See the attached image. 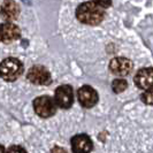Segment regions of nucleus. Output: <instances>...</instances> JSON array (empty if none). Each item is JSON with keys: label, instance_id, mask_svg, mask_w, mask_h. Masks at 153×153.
<instances>
[{"label": "nucleus", "instance_id": "obj_9", "mask_svg": "<svg viewBox=\"0 0 153 153\" xmlns=\"http://www.w3.org/2000/svg\"><path fill=\"white\" fill-rule=\"evenodd\" d=\"M135 84L142 90H149L153 88V68L146 67V68L139 69L135 75Z\"/></svg>", "mask_w": 153, "mask_h": 153}, {"label": "nucleus", "instance_id": "obj_3", "mask_svg": "<svg viewBox=\"0 0 153 153\" xmlns=\"http://www.w3.org/2000/svg\"><path fill=\"white\" fill-rule=\"evenodd\" d=\"M33 109L38 116L43 117V119H47V117L53 116L56 113L58 105L52 97L40 96L33 100Z\"/></svg>", "mask_w": 153, "mask_h": 153}, {"label": "nucleus", "instance_id": "obj_16", "mask_svg": "<svg viewBox=\"0 0 153 153\" xmlns=\"http://www.w3.org/2000/svg\"><path fill=\"white\" fill-rule=\"evenodd\" d=\"M51 153H67V151L65 149L60 147V146H54L53 149H52V151H51Z\"/></svg>", "mask_w": 153, "mask_h": 153}, {"label": "nucleus", "instance_id": "obj_2", "mask_svg": "<svg viewBox=\"0 0 153 153\" xmlns=\"http://www.w3.org/2000/svg\"><path fill=\"white\" fill-rule=\"evenodd\" d=\"M23 65L16 58H7L0 63V77L6 82H14L21 76Z\"/></svg>", "mask_w": 153, "mask_h": 153}, {"label": "nucleus", "instance_id": "obj_5", "mask_svg": "<svg viewBox=\"0 0 153 153\" xmlns=\"http://www.w3.org/2000/svg\"><path fill=\"white\" fill-rule=\"evenodd\" d=\"M27 78L32 84L36 85H47L52 82V77L50 71L43 66H33L29 69Z\"/></svg>", "mask_w": 153, "mask_h": 153}, {"label": "nucleus", "instance_id": "obj_18", "mask_svg": "<svg viewBox=\"0 0 153 153\" xmlns=\"http://www.w3.org/2000/svg\"><path fill=\"white\" fill-rule=\"evenodd\" d=\"M0 42H1V30H0Z\"/></svg>", "mask_w": 153, "mask_h": 153}, {"label": "nucleus", "instance_id": "obj_1", "mask_svg": "<svg viewBox=\"0 0 153 153\" xmlns=\"http://www.w3.org/2000/svg\"><path fill=\"white\" fill-rule=\"evenodd\" d=\"M106 14V9L93 0L81 4L76 9V17L79 22L88 25L99 24Z\"/></svg>", "mask_w": 153, "mask_h": 153}, {"label": "nucleus", "instance_id": "obj_11", "mask_svg": "<svg viewBox=\"0 0 153 153\" xmlns=\"http://www.w3.org/2000/svg\"><path fill=\"white\" fill-rule=\"evenodd\" d=\"M0 14L7 22H12L20 15V7L14 0H5L0 9Z\"/></svg>", "mask_w": 153, "mask_h": 153}, {"label": "nucleus", "instance_id": "obj_12", "mask_svg": "<svg viewBox=\"0 0 153 153\" xmlns=\"http://www.w3.org/2000/svg\"><path fill=\"white\" fill-rule=\"evenodd\" d=\"M128 88V83L126 79H122V78H119V79H114L113 83H112V89L115 93H121L123 92L126 89Z\"/></svg>", "mask_w": 153, "mask_h": 153}, {"label": "nucleus", "instance_id": "obj_15", "mask_svg": "<svg viewBox=\"0 0 153 153\" xmlns=\"http://www.w3.org/2000/svg\"><path fill=\"white\" fill-rule=\"evenodd\" d=\"M96 1L99 4L100 6H102L105 9H106V8H108L111 5H112V1H111V0H96Z\"/></svg>", "mask_w": 153, "mask_h": 153}, {"label": "nucleus", "instance_id": "obj_4", "mask_svg": "<svg viewBox=\"0 0 153 153\" xmlns=\"http://www.w3.org/2000/svg\"><path fill=\"white\" fill-rule=\"evenodd\" d=\"M54 100L58 107L68 109L74 104V91L70 85H60L54 93Z\"/></svg>", "mask_w": 153, "mask_h": 153}, {"label": "nucleus", "instance_id": "obj_6", "mask_svg": "<svg viewBox=\"0 0 153 153\" xmlns=\"http://www.w3.org/2000/svg\"><path fill=\"white\" fill-rule=\"evenodd\" d=\"M77 98L83 107L91 108L98 102V93L90 85H83L78 89Z\"/></svg>", "mask_w": 153, "mask_h": 153}, {"label": "nucleus", "instance_id": "obj_10", "mask_svg": "<svg viewBox=\"0 0 153 153\" xmlns=\"http://www.w3.org/2000/svg\"><path fill=\"white\" fill-rule=\"evenodd\" d=\"M0 30H1V42L6 43V44L13 43L21 37L20 28L12 22H7L0 25Z\"/></svg>", "mask_w": 153, "mask_h": 153}, {"label": "nucleus", "instance_id": "obj_8", "mask_svg": "<svg viewBox=\"0 0 153 153\" xmlns=\"http://www.w3.org/2000/svg\"><path fill=\"white\" fill-rule=\"evenodd\" d=\"M71 150L74 153H90L93 149L91 138L85 134H79L71 138Z\"/></svg>", "mask_w": 153, "mask_h": 153}, {"label": "nucleus", "instance_id": "obj_14", "mask_svg": "<svg viewBox=\"0 0 153 153\" xmlns=\"http://www.w3.org/2000/svg\"><path fill=\"white\" fill-rule=\"evenodd\" d=\"M6 153H28L23 147H21V146L19 145H13L10 146L9 149L7 150V152Z\"/></svg>", "mask_w": 153, "mask_h": 153}, {"label": "nucleus", "instance_id": "obj_7", "mask_svg": "<svg viewBox=\"0 0 153 153\" xmlns=\"http://www.w3.org/2000/svg\"><path fill=\"white\" fill-rule=\"evenodd\" d=\"M132 68H134L132 62L129 59L122 58V56L114 58L109 62V70L117 76H128L131 73Z\"/></svg>", "mask_w": 153, "mask_h": 153}, {"label": "nucleus", "instance_id": "obj_13", "mask_svg": "<svg viewBox=\"0 0 153 153\" xmlns=\"http://www.w3.org/2000/svg\"><path fill=\"white\" fill-rule=\"evenodd\" d=\"M140 99L146 105H153V88L143 92V94L140 96Z\"/></svg>", "mask_w": 153, "mask_h": 153}, {"label": "nucleus", "instance_id": "obj_17", "mask_svg": "<svg viewBox=\"0 0 153 153\" xmlns=\"http://www.w3.org/2000/svg\"><path fill=\"white\" fill-rule=\"evenodd\" d=\"M0 153H5V149L2 145H0Z\"/></svg>", "mask_w": 153, "mask_h": 153}]
</instances>
